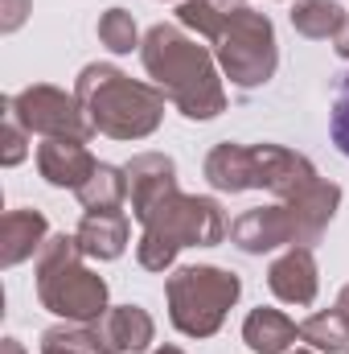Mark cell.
Segmentation results:
<instances>
[{
    "label": "cell",
    "instance_id": "obj_1",
    "mask_svg": "<svg viewBox=\"0 0 349 354\" xmlns=\"http://www.w3.org/2000/svg\"><path fill=\"white\" fill-rule=\"evenodd\" d=\"M140 58H144L148 79L165 91V99L185 120H214L226 107L218 58L181 25H169V21L152 25L140 41Z\"/></svg>",
    "mask_w": 349,
    "mask_h": 354
},
{
    "label": "cell",
    "instance_id": "obj_2",
    "mask_svg": "<svg viewBox=\"0 0 349 354\" xmlns=\"http://www.w3.org/2000/svg\"><path fill=\"white\" fill-rule=\"evenodd\" d=\"M74 95L94 124V132L111 140H144L165 120V91L157 83H140L111 62H90L74 79Z\"/></svg>",
    "mask_w": 349,
    "mask_h": 354
},
{
    "label": "cell",
    "instance_id": "obj_3",
    "mask_svg": "<svg viewBox=\"0 0 349 354\" xmlns=\"http://www.w3.org/2000/svg\"><path fill=\"white\" fill-rule=\"evenodd\" d=\"M206 181L218 194H247V189H271L283 202L317 185L321 174L304 153H292L283 145H235L222 140L206 157Z\"/></svg>",
    "mask_w": 349,
    "mask_h": 354
},
{
    "label": "cell",
    "instance_id": "obj_4",
    "mask_svg": "<svg viewBox=\"0 0 349 354\" xmlns=\"http://www.w3.org/2000/svg\"><path fill=\"white\" fill-rule=\"evenodd\" d=\"M144 235L136 243V260L148 272H165L173 268L177 252L185 248H218L226 239V214L214 198L201 194H165L144 218H140Z\"/></svg>",
    "mask_w": 349,
    "mask_h": 354
},
{
    "label": "cell",
    "instance_id": "obj_5",
    "mask_svg": "<svg viewBox=\"0 0 349 354\" xmlns=\"http://www.w3.org/2000/svg\"><path fill=\"white\" fill-rule=\"evenodd\" d=\"M37 301L74 322V326H99L107 305V280L83 264L79 235H50L37 252Z\"/></svg>",
    "mask_w": 349,
    "mask_h": 354
},
{
    "label": "cell",
    "instance_id": "obj_6",
    "mask_svg": "<svg viewBox=\"0 0 349 354\" xmlns=\"http://www.w3.org/2000/svg\"><path fill=\"white\" fill-rule=\"evenodd\" d=\"M243 280L230 268L193 264L177 268L165 280V301H169V322L185 338H214L226 322V313L239 305Z\"/></svg>",
    "mask_w": 349,
    "mask_h": 354
},
{
    "label": "cell",
    "instance_id": "obj_7",
    "mask_svg": "<svg viewBox=\"0 0 349 354\" xmlns=\"http://www.w3.org/2000/svg\"><path fill=\"white\" fill-rule=\"evenodd\" d=\"M214 58L222 66V75L235 87H263L275 66H279V46H275V25L267 12L255 8H235L226 12L218 37H214Z\"/></svg>",
    "mask_w": 349,
    "mask_h": 354
},
{
    "label": "cell",
    "instance_id": "obj_8",
    "mask_svg": "<svg viewBox=\"0 0 349 354\" xmlns=\"http://www.w3.org/2000/svg\"><path fill=\"white\" fill-rule=\"evenodd\" d=\"M4 111H12L29 136H46V140H90L94 136V124L87 120L79 95L62 87H50V83H33V87L17 91L4 99Z\"/></svg>",
    "mask_w": 349,
    "mask_h": 354
},
{
    "label": "cell",
    "instance_id": "obj_9",
    "mask_svg": "<svg viewBox=\"0 0 349 354\" xmlns=\"http://www.w3.org/2000/svg\"><path fill=\"white\" fill-rule=\"evenodd\" d=\"M230 243L247 256H267V252H279V248H296L300 243V227H296V214L288 202H275V206H255L247 214H239L230 223Z\"/></svg>",
    "mask_w": 349,
    "mask_h": 354
},
{
    "label": "cell",
    "instance_id": "obj_10",
    "mask_svg": "<svg viewBox=\"0 0 349 354\" xmlns=\"http://www.w3.org/2000/svg\"><path fill=\"white\" fill-rule=\"evenodd\" d=\"M267 288L283 301V305H312L317 288H321V272L312 248H283L279 260L267 268Z\"/></svg>",
    "mask_w": 349,
    "mask_h": 354
},
{
    "label": "cell",
    "instance_id": "obj_11",
    "mask_svg": "<svg viewBox=\"0 0 349 354\" xmlns=\"http://www.w3.org/2000/svg\"><path fill=\"white\" fill-rule=\"evenodd\" d=\"M123 169H128V206H132V218H144L165 194L177 189V165H173V157H165V153H140Z\"/></svg>",
    "mask_w": 349,
    "mask_h": 354
},
{
    "label": "cell",
    "instance_id": "obj_12",
    "mask_svg": "<svg viewBox=\"0 0 349 354\" xmlns=\"http://www.w3.org/2000/svg\"><path fill=\"white\" fill-rule=\"evenodd\" d=\"M37 169L50 185L58 189H83L90 181V174L99 169V161L90 157L87 140H46L37 149Z\"/></svg>",
    "mask_w": 349,
    "mask_h": 354
},
{
    "label": "cell",
    "instance_id": "obj_13",
    "mask_svg": "<svg viewBox=\"0 0 349 354\" xmlns=\"http://www.w3.org/2000/svg\"><path fill=\"white\" fill-rule=\"evenodd\" d=\"M50 239V223L41 210H8L4 223H0V268H17L25 264L29 256L41 252V243Z\"/></svg>",
    "mask_w": 349,
    "mask_h": 354
},
{
    "label": "cell",
    "instance_id": "obj_14",
    "mask_svg": "<svg viewBox=\"0 0 349 354\" xmlns=\"http://www.w3.org/2000/svg\"><path fill=\"white\" fill-rule=\"evenodd\" d=\"M99 334L115 354H144L152 346V338H157V322L140 305H115V309L103 313Z\"/></svg>",
    "mask_w": 349,
    "mask_h": 354
},
{
    "label": "cell",
    "instance_id": "obj_15",
    "mask_svg": "<svg viewBox=\"0 0 349 354\" xmlns=\"http://www.w3.org/2000/svg\"><path fill=\"white\" fill-rule=\"evenodd\" d=\"M79 248L87 260H119L128 252V214L123 210H99V214H83L79 223Z\"/></svg>",
    "mask_w": 349,
    "mask_h": 354
},
{
    "label": "cell",
    "instance_id": "obj_16",
    "mask_svg": "<svg viewBox=\"0 0 349 354\" xmlns=\"http://www.w3.org/2000/svg\"><path fill=\"white\" fill-rule=\"evenodd\" d=\"M296 338H300V326L288 313L267 309V305L251 309L247 322H243V342L255 354H288L296 346Z\"/></svg>",
    "mask_w": 349,
    "mask_h": 354
},
{
    "label": "cell",
    "instance_id": "obj_17",
    "mask_svg": "<svg viewBox=\"0 0 349 354\" xmlns=\"http://www.w3.org/2000/svg\"><path fill=\"white\" fill-rule=\"evenodd\" d=\"M346 8L337 0H296L288 21L300 37H312V41H325V37H337L341 25H346Z\"/></svg>",
    "mask_w": 349,
    "mask_h": 354
},
{
    "label": "cell",
    "instance_id": "obj_18",
    "mask_svg": "<svg viewBox=\"0 0 349 354\" xmlns=\"http://www.w3.org/2000/svg\"><path fill=\"white\" fill-rule=\"evenodd\" d=\"M300 342H308L321 354H346L349 351V317L333 305L300 322Z\"/></svg>",
    "mask_w": 349,
    "mask_h": 354
},
{
    "label": "cell",
    "instance_id": "obj_19",
    "mask_svg": "<svg viewBox=\"0 0 349 354\" xmlns=\"http://www.w3.org/2000/svg\"><path fill=\"white\" fill-rule=\"evenodd\" d=\"M79 202L87 214H99V210H119L128 202V169L119 165H99L90 181L79 189Z\"/></svg>",
    "mask_w": 349,
    "mask_h": 354
},
{
    "label": "cell",
    "instance_id": "obj_20",
    "mask_svg": "<svg viewBox=\"0 0 349 354\" xmlns=\"http://www.w3.org/2000/svg\"><path fill=\"white\" fill-rule=\"evenodd\" d=\"M41 354H115V351L103 342L99 326L66 322V326H54V330L41 334Z\"/></svg>",
    "mask_w": 349,
    "mask_h": 354
},
{
    "label": "cell",
    "instance_id": "obj_21",
    "mask_svg": "<svg viewBox=\"0 0 349 354\" xmlns=\"http://www.w3.org/2000/svg\"><path fill=\"white\" fill-rule=\"evenodd\" d=\"M99 41L111 50V54H132L140 50V29H136V17L128 8H107L99 17Z\"/></svg>",
    "mask_w": 349,
    "mask_h": 354
},
{
    "label": "cell",
    "instance_id": "obj_22",
    "mask_svg": "<svg viewBox=\"0 0 349 354\" xmlns=\"http://www.w3.org/2000/svg\"><path fill=\"white\" fill-rule=\"evenodd\" d=\"M177 21H181L185 29H193L197 37L214 41L218 29H222V21H226V8H218V4H210V0H181V4H177Z\"/></svg>",
    "mask_w": 349,
    "mask_h": 354
},
{
    "label": "cell",
    "instance_id": "obj_23",
    "mask_svg": "<svg viewBox=\"0 0 349 354\" xmlns=\"http://www.w3.org/2000/svg\"><path fill=\"white\" fill-rule=\"evenodd\" d=\"M29 157V128L12 115V111H4V124H0V165H21Z\"/></svg>",
    "mask_w": 349,
    "mask_h": 354
},
{
    "label": "cell",
    "instance_id": "obj_24",
    "mask_svg": "<svg viewBox=\"0 0 349 354\" xmlns=\"http://www.w3.org/2000/svg\"><path fill=\"white\" fill-rule=\"evenodd\" d=\"M329 132H333V145L337 153L349 157V75L337 87V99H333V115H329Z\"/></svg>",
    "mask_w": 349,
    "mask_h": 354
},
{
    "label": "cell",
    "instance_id": "obj_25",
    "mask_svg": "<svg viewBox=\"0 0 349 354\" xmlns=\"http://www.w3.org/2000/svg\"><path fill=\"white\" fill-rule=\"evenodd\" d=\"M29 12H33V0H0V33H17Z\"/></svg>",
    "mask_w": 349,
    "mask_h": 354
},
{
    "label": "cell",
    "instance_id": "obj_26",
    "mask_svg": "<svg viewBox=\"0 0 349 354\" xmlns=\"http://www.w3.org/2000/svg\"><path fill=\"white\" fill-rule=\"evenodd\" d=\"M333 50H337L341 58H349V17H346V25H341V33L333 37Z\"/></svg>",
    "mask_w": 349,
    "mask_h": 354
},
{
    "label": "cell",
    "instance_id": "obj_27",
    "mask_svg": "<svg viewBox=\"0 0 349 354\" xmlns=\"http://www.w3.org/2000/svg\"><path fill=\"white\" fill-rule=\"evenodd\" d=\"M0 351H4V354H25V346H21L17 338H4V346H0Z\"/></svg>",
    "mask_w": 349,
    "mask_h": 354
},
{
    "label": "cell",
    "instance_id": "obj_28",
    "mask_svg": "<svg viewBox=\"0 0 349 354\" xmlns=\"http://www.w3.org/2000/svg\"><path fill=\"white\" fill-rule=\"evenodd\" d=\"M210 4H218V8H226V12H235V8H243V0H210Z\"/></svg>",
    "mask_w": 349,
    "mask_h": 354
},
{
    "label": "cell",
    "instance_id": "obj_29",
    "mask_svg": "<svg viewBox=\"0 0 349 354\" xmlns=\"http://www.w3.org/2000/svg\"><path fill=\"white\" fill-rule=\"evenodd\" d=\"M337 309H341V313H346V317H349V284H346V288H341V297H337Z\"/></svg>",
    "mask_w": 349,
    "mask_h": 354
},
{
    "label": "cell",
    "instance_id": "obj_30",
    "mask_svg": "<svg viewBox=\"0 0 349 354\" xmlns=\"http://www.w3.org/2000/svg\"><path fill=\"white\" fill-rule=\"evenodd\" d=\"M152 354H185L181 346H161V351H152Z\"/></svg>",
    "mask_w": 349,
    "mask_h": 354
},
{
    "label": "cell",
    "instance_id": "obj_31",
    "mask_svg": "<svg viewBox=\"0 0 349 354\" xmlns=\"http://www.w3.org/2000/svg\"><path fill=\"white\" fill-rule=\"evenodd\" d=\"M292 354H312V351H292Z\"/></svg>",
    "mask_w": 349,
    "mask_h": 354
},
{
    "label": "cell",
    "instance_id": "obj_32",
    "mask_svg": "<svg viewBox=\"0 0 349 354\" xmlns=\"http://www.w3.org/2000/svg\"><path fill=\"white\" fill-rule=\"evenodd\" d=\"M346 354H349V351H346Z\"/></svg>",
    "mask_w": 349,
    "mask_h": 354
}]
</instances>
